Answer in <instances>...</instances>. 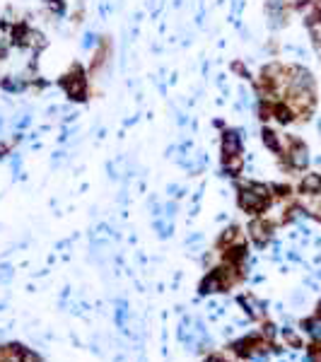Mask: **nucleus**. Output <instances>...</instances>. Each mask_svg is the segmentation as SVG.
Instances as JSON below:
<instances>
[{
	"label": "nucleus",
	"mask_w": 321,
	"mask_h": 362,
	"mask_svg": "<svg viewBox=\"0 0 321 362\" xmlns=\"http://www.w3.org/2000/svg\"><path fill=\"white\" fill-rule=\"evenodd\" d=\"M239 208L244 212H252V215H258L264 212L268 206H270V186L266 184H256V181H249L239 188Z\"/></svg>",
	"instance_id": "1"
},
{
	"label": "nucleus",
	"mask_w": 321,
	"mask_h": 362,
	"mask_svg": "<svg viewBox=\"0 0 321 362\" xmlns=\"http://www.w3.org/2000/svg\"><path fill=\"white\" fill-rule=\"evenodd\" d=\"M60 87H63L66 97L72 99V102H84V99H87V78H84L80 66H75L68 75H63Z\"/></svg>",
	"instance_id": "2"
},
{
	"label": "nucleus",
	"mask_w": 321,
	"mask_h": 362,
	"mask_svg": "<svg viewBox=\"0 0 321 362\" xmlns=\"http://www.w3.org/2000/svg\"><path fill=\"white\" fill-rule=\"evenodd\" d=\"M220 150H222V157H239L244 152V130L242 128H222Z\"/></svg>",
	"instance_id": "3"
},
{
	"label": "nucleus",
	"mask_w": 321,
	"mask_h": 362,
	"mask_svg": "<svg viewBox=\"0 0 321 362\" xmlns=\"http://www.w3.org/2000/svg\"><path fill=\"white\" fill-rule=\"evenodd\" d=\"M266 20L270 29H282L288 24V0H266Z\"/></svg>",
	"instance_id": "4"
},
{
	"label": "nucleus",
	"mask_w": 321,
	"mask_h": 362,
	"mask_svg": "<svg viewBox=\"0 0 321 362\" xmlns=\"http://www.w3.org/2000/svg\"><path fill=\"white\" fill-rule=\"evenodd\" d=\"M249 237L256 246H266L270 237H273V224L264 220V218H258V220H252L249 222Z\"/></svg>",
	"instance_id": "5"
},
{
	"label": "nucleus",
	"mask_w": 321,
	"mask_h": 362,
	"mask_svg": "<svg viewBox=\"0 0 321 362\" xmlns=\"http://www.w3.org/2000/svg\"><path fill=\"white\" fill-rule=\"evenodd\" d=\"M288 164L292 169H307L309 167V150L304 142L292 140L290 148H288Z\"/></svg>",
	"instance_id": "6"
},
{
	"label": "nucleus",
	"mask_w": 321,
	"mask_h": 362,
	"mask_svg": "<svg viewBox=\"0 0 321 362\" xmlns=\"http://www.w3.org/2000/svg\"><path fill=\"white\" fill-rule=\"evenodd\" d=\"M200 294H218V292H224L227 290V282L222 280V276H220V270L215 268V270H210L206 278L200 280Z\"/></svg>",
	"instance_id": "7"
},
{
	"label": "nucleus",
	"mask_w": 321,
	"mask_h": 362,
	"mask_svg": "<svg viewBox=\"0 0 321 362\" xmlns=\"http://www.w3.org/2000/svg\"><path fill=\"white\" fill-rule=\"evenodd\" d=\"M239 304L244 306V312H246L252 319H264L266 316V302L256 300L254 294H244V297H239Z\"/></svg>",
	"instance_id": "8"
},
{
	"label": "nucleus",
	"mask_w": 321,
	"mask_h": 362,
	"mask_svg": "<svg viewBox=\"0 0 321 362\" xmlns=\"http://www.w3.org/2000/svg\"><path fill=\"white\" fill-rule=\"evenodd\" d=\"M0 87H2V92H8V94H20V92H24L27 90V78H14V75H8V78H2L0 80Z\"/></svg>",
	"instance_id": "9"
},
{
	"label": "nucleus",
	"mask_w": 321,
	"mask_h": 362,
	"mask_svg": "<svg viewBox=\"0 0 321 362\" xmlns=\"http://www.w3.org/2000/svg\"><path fill=\"white\" fill-rule=\"evenodd\" d=\"M302 194H309V196H316L321 194V174H307L302 184H300Z\"/></svg>",
	"instance_id": "10"
},
{
	"label": "nucleus",
	"mask_w": 321,
	"mask_h": 362,
	"mask_svg": "<svg viewBox=\"0 0 321 362\" xmlns=\"http://www.w3.org/2000/svg\"><path fill=\"white\" fill-rule=\"evenodd\" d=\"M261 140H264V145L270 150V152H276V154L282 152V145H280V138H278V133H276V130L264 128V130H261Z\"/></svg>",
	"instance_id": "11"
},
{
	"label": "nucleus",
	"mask_w": 321,
	"mask_h": 362,
	"mask_svg": "<svg viewBox=\"0 0 321 362\" xmlns=\"http://www.w3.org/2000/svg\"><path fill=\"white\" fill-rule=\"evenodd\" d=\"M44 5L51 12V17H56V20H63L68 14V0H44Z\"/></svg>",
	"instance_id": "12"
},
{
	"label": "nucleus",
	"mask_w": 321,
	"mask_h": 362,
	"mask_svg": "<svg viewBox=\"0 0 321 362\" xmlns=\"http://www.w3.org/2000/svg\"><path fill=\"white\" fill-rule=\"evenodd\" d=\"M152 227L157 230L160 239H169L172 234H174V222H172V220H167V218H154Z\"/></svg>",
	"instance_id": "13"
},
{
	"label": "nucleus",
	"mask_w": 321,
	"mask_h": 362,
	"mask_svg": "<svg viewBox=\"0 0 321 362\" xmlns=\"http://www.w3.org/2000/svg\"><path fill=\"white\" fill-rule=\"evenodd\" d=\"M244 239H242V232H239L237 227H227L222 232V237H220V246H232V244H242Z\"/></svg>",
	"instance_id": "14"
},
{
	"label": "nucleus",
	"mask_w": 321,
	"mask_h": 362,
	"mask_svg": "<svg viewBox=\"0 0 321 362\" xmlns=\"http://www.w3.org/2000/svg\"><path fill=\"white\" fill-rule=\"evenodd\" d=\"M114 319H116V326H118V328H126V321H128V304L124 302V300H116Z\"/></svg>",
	"instance_id": "15"
},
{
	"label": "nucleus",
	"mask_w": 321,
	"mask_h": 362,
	"mask_svg": "<svg viewBox=\"0 0 321 362\" xmlns=\"http://www.w3.org/2000/svg\"><path fill=\"white\" fill-rule=\"evenodd\" d=\"M80 46H82V51H92V48H97L99 46V34L97 32H92V29H87V32L82 34Z\"/></svg>",
	"instance_id": "16"
},
{
	"label": "nucleus",
	"mask_w": 321,
	"mask_h": 362,
	"mask_svg": "<svg viewBox=\"0 0 321 362\" xmlns=\"http://www.w3.org/2000/svg\"><path fill=\"white\" fill-rule=\"evenodd\" d=\"M302 328H304V331H307V334L312 336L314 340H321V324H319L316 319L304 321V324H302Z\"/></svg>",
	"instance_id": "17"
},
{
	"label": "nucleus",
	"mask_w": 321,
	"mask_h": 362,
	"mask_svg": "<svg viewBox=\"0 0 321 362\" xmlns=\"http://www.w3.org/2000/svg\"><path fill=\"white\" fill-rule=\"evenodd\" d=\"M29 124H32V114H29V112L17 114V116H14V121H12L14 130H24V128H27Z\"/></svg>",
	"instance_id": "18"
},
{
	"label": "nucleus",
	"mask_w": 321,
	"mask_h": 362,
	"mask_svg": "<svg viewBox=\"0 0 321 362\" xmlns=\"http://www.w3.org/2000/svg\"><path fill=\"white\" fill-rule=\"evenodd\" d=\"M10 48H12V39L5 36V34H0V60H5V58L10 56Z\"/></svg>",
	"instance_id": "19"
},
{
	"label": "nucleus",
	"mask_w": 321,
	"mask_h": 362,
	"mask_svg": "<svg viewBox=\"0 0 321 362\" xmlns=\"http://www.w3.org/2000/svg\"><path fill=\"white\" fill-rule=\"evenodd\" d=\"M176 210H179V206H176V200H167V203L162 206V218H167V220H174Z\"/></svg>",
	"instance_id": "20"
},
{
	"label": "nucleus",
	"mask_w": 321,
	"mask_h": 362,
	"mask_svg": "<svg viewBox=\"0 0 321 362\" xmlns=\"http://www.w3.org/2000/svg\"><path fill=\"white\" fill-rule=\"evenodd\" d=\"M230 8H232V20L237 22V20H239V12L244 10V0H230ZM237 27H239V22H237Z\"/></svg>",
	"instance_id": "21"
},
{
	"label": "nucleus",
	"mask_w": 321,
	"mask_h": 362,
	"mask_svg": "<svg viewBox=\"0 0 321 362\" xmlns=\"http://www.w3.org/2000/svg\"><path fill=\"white\" fill-rule=\"evenodd\" d=\"M167 194H169V198H182V196H186V188L179 186V184H169Z\"/></svg>",
	"instance_id": "22"
},
{
	"label": "nucleus",
	"mask_w": 321,
	"mask_h": 362,
	"mask_svg": "<svg viewBox=\"0 0 321 362\" xmlns=\"http://www.w3.org/2000/svg\"><path fill=\"white\" fill-rule=\"evenodd\" d=\"M10 167H12L14 176L20 174V169H22V154L20 152H10Z\"/></svg>",
	"instance_id": "23"
},
{
	"label": "nucleus",
	"mask_w": 321,
	"mask_h": 362,
	"mask_svg": "<svg viewBox=\"0 0 321 362\" xmlns=\"http://www.w3.org/2000/svg\"><path fill=\"white\" fill-rule=\"evenodd\" d=\"M0 270H2V273H0V282H10V278H12V266L5 264Z\"/></svg>",
	"instance_id": "24"
},
{
	"label": "nucleus",
	"mask_w": 321,
	"mask_h": 362,
	"mask_svg": "<svg viewBox=\"0 0 321 362\" xmlns=\"http://www.w3.org/2000/svg\"><path fill=\"white\" fill-rule=\"evenodd\" d=\"M174 118H176V126H188V118H186V114L184 112H176V116H174Z\"/></svg>",
	"instance_id": "25"
},
{
	"label": "nucleus",
	"mask_w": 321,
	"mask_h": 362,
	"mask_svg": "<svg viewBox=\"0 0 321 362\" xmlns=\"http://www.w3.org/2000/svg\"><path fill=\"white\" fill-rule=\"evenodd\" d=\"M200 242H203L200 234H188V237H186V244H188V246H191V244H200Z\"/></svg>",
	"instance_id": "26"
},
{
	"label": "nucleus",
	"mask_w": 321,
	"mask_h": 362,
	"mask_svg": "<svg viewBox=\"0 0 321 362\" xmlns=\"http://www.w3.org/2000/svg\"><path fill=\"white\" fill-rule=\"evenodd\" d=\"M206 362H230L227 358H222V355H208L206 358Z\"/></svg>",
	"instance_id": "27"
},
{
	"label": "nucleus",
	"mask_w": 321,
	"mask_h": 362,
	"mask_svg": "<svg viewBox=\"0 0 321 362\" xmlns=\"http://www.w3.org/2000/svg\"><path fill=\"white\" fill-rule=\"evenodd\" d=\"M63 154H66V152H56V154H54V160H51V167H58V164L63 162Z\"/></svg>",
	"instance_id": "28"
},
{
	"label": "nucleus",
	"mask_w": 321,
	"mask_h": 362,
	"mask_svg": "<svg viewBox=\"0 0 321 362\" xmlns=\"http://www.w3.org/2000/svg\"><path fill=\"white\" fill-rule=\"evenodd\" d=\"M140 362H145V358H140Z\"/></svg>",
	"instance_id": "29"
},
{
	"label": "nucleus",
	"mask_w": 321,
	"mask_h": 362,
	"mask_svg": "<svg viewBox=\"0 0 321 362\" xmlns=\"http://www.w3.org/2000/svg\"><path fill=\"white\" fill-rule=\"evenodd\" d=\"M0 309H2V304H0Z\"/></svg>",
	"instance_id": "30"
}]
</instances>
